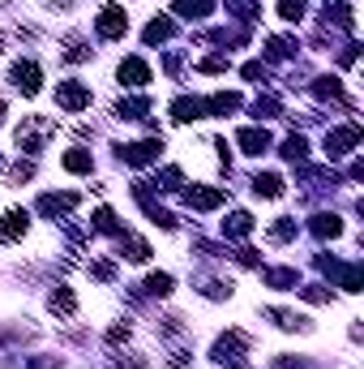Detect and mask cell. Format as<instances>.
Here are the masks:
<instances>
[{"instance_id":"cell-16","label":"cell","mask_w":364,"mask_h":369,"mask_svg":"<svg viewBox=\"0 0 364 369\" xmlns=\"http://www.w3.org/2000/svg\"><path fill=\"white\" fill-rule=\"evenodd\" d=\"M253 193L257 198H283V176H275V172L253 176Z\"/></svg>"},{"instance_id":"cell-17","label":"cell","mask_w":364,"mask_h":369,"mask_svg":"<svg viewBox=\"0 0 364 369\" xmlns=\"http://www.w3.org/2000/svg\"><path fill=\"white\" fill-rule=\"evenodd\" d=\"M180 18H189V22H197V18H206V13H211L215 9V0H176V5H172Z\"/></svg>"},{"instance_id":"cell-28","label":"cell","mask_w":364,"mask_h":369,"mask_svg":"<svg viewBox=\"0 0 364 369\" xmlns=\"http://www.w3.org/2000/svg\"><path fill=\"white\" fill-rule=\"evenodd\" d=\"M313 232H318V236H339V232H343V219H339V215H318V219H313Z\"/></svg>"},{"instance_id":"cell-38","label":"cell","mask_w":364,"mask_h":369,"mask_svg":"<svg viewBox=\"0 0 364 369\" xmlns=\"http://www.w3.org/2000/svg\"><path fill=\"white\" fill-rule=\"evenodd\" d=\"M300 292H304V301H318V305H322V301H330V292H326V288H318V284H313V288H300Z\"/></svg>"},{"instance_id":"cell-29","label":"cell","mask_w":364,"mask_h":369,"mask_svg":"<svg viewBox=\"0 0 364 369\" xmlns=\"http://www.w3.org/2000/svg\"><path fill=\"white\" fill-rule=\"evenodd\" d=\"M266 284L270 288H291L296 284V271L291 267H275V271H266Z\"/></svg>"},{"instance_id":"cell-8","label":"cell","mask_w":364,"mask_h":369,"mask_svg":"<svg viewBox=\"0 0 364 369\" xmlns=\"http://www.w3.org/2000/svg\"><path fill=\"white\" fill-rule=\"evenodd\" d=\"M116 73H120V82H125V86H146V82H150V65H146V61H137V56L120 61V69H116Z\"/></svg>"},{"instance_id":"cell-11","label":"cell","mask_w":364,"mask_h":369,"mask_svg":"<svg viewBox=\"0 0 364 369\" xmlns=\"http://www.w3.org/2000/svg\"><path fill=\"white\" fill-rule=\"evenodd\" d=\"M184 202L193 206V210H215V206H223V189H189L184 193Z\"/></svg>"},{"instance_id":"cell-34","label":"cell","mask_w":364,"mask_h":369,"mask_svg":"<svg viewBox=\"0 0 364 369\" xmlns=\"http://www.w3.org/2000/svg\"><path fill=\"white\" fill-rule=\"evenodd\" d=\"M65 56H69V61H86V56H90V47H86L82 39H69V43H65Z\"/></svg>"},{"instance_id":"cell-9","label":"cell","mask_w":364,"mask_h":369,"mask_svg":"<svg viewBox=\"0 0 364 369\" xmlns=\"http://www.w3.org/2000/svg\"><path fill=\"white\" fill-rule=\"evenodd\" d=\"M236 142L244 146V155H266V150H270V133H266V129H240Z\"/></svg>"},{"instance_id":"cell-1","label":"cell","mask_w":364,"mask_h":369,"mask_svg":"<svg viewBox=\"0 0 364 369\" xmlns=\"http://www.w3.org/2000/svg\"><path fill=\"white\" fill-rule=\"evenodd\" d=\"M94 30H99V39H125V30H129V13H125L120 5H103Z\"/></svg>"},{"instance_id":"cell-39","label":"cell","mask_w":364,"mask_h":369,"mask_svg":"<svg viewBox=\"0 0 364 369\" xmlns=\"http://www.w3.org/2000/svg\"><path fill=\"white\" fill-rule=\"evenodd\" d=\"M159 189H180V168H168L163 172V185Z\"/></svg>"},{"instance_id":"cell-32","label":"cell","mask_w":364,"mask_h":369,"mask_svg":"<svg viewBox=\"0 0 364 369\" xmlns=\"http://www.w3.org/2000/svg\"><path fill=\"white\" fill-rule=\"evenodd\" d=\"M279 18H283V22H300V18H304V0H283Z\"/></svg>"},{"instance_id":"cell-7","label":"cell","mask_w":364,"mask_h":369,"mask_svg":"<svg viewBox=\"0 0 364 369\" xmlns=\"http://www.w3.org/2000/svg\"><path fill=\"white\" fill-rule=\"evenodd\" d=\"M73 206H77V193H43V198H39V215H47V219H65Z\"/></svg>"},{"instance_id":"cell-31","label":"cell","mask_w":364,"mask_h":369,"mask_svg":"<svg viewBox=\"0 0 364 369\" xmlns=\"http://www.w3.org/2000/svg\"><path fill=\"white\" fill-rule=\"evenodd\" d=\"M197 288H201V296H211V301H223L232 288L227 284H219V279H197Z\"/></svg>"},{"instance_id":"cell-35","label":"cell","mask_w":364,"mask_h":369,"mask_svg":"<svg viewBox=\"0 0 364 369\" xmlns=\"http://www.w3.org/2000/svg\"><path fill=\"white\" fill-rule=\"evenodd\" d=\"M275 112H279L275 99H257V103H253V116H257V121H262V116H275Z\"/></svg>"},{"instance_id":"cell-23","label":"cell","mask_w":364,"mask_h":369,"mask_svg":"<svg viewBox=\"0 0 364 369\" xmlns=\"http://www.w3.org/2000/svg\"><path fill=\"white\" fill-rule=\"evenodd\" d=\"M313 90H318L322 99H334V103H347V99H343V82H339V78H318V86H313ZM347 108H351V103H347Z\"/></svg>"},{"instance_id":"cell-20","label":"cell","mask_w":364,"mask_h":369,"mask_svg":"<svg viewBox=\"0 0 364 369\" xmlns=\"http://www.w3.org/2000/svg\"><path fill=\"white\" fill-rule=\"evenodd\" d=\"M266 318H275L283 331H308V322L300 318V313H291V309H266Z\"/></svg>"},{"instance_id":"cell-14","label":"cell","mask_w":364,"mask_h":369,"mask_svg":"<svg viewBox=\"0 0 364 369\" xmlns=\"http://www.w3.org/2000/svg\"><path fill=\"white\" fill-rule=\"evenodd\" d=\"M176 35V22L172 18H154L146 30H142V39H146V47H154V43H168Z\"/></svg>"},{"instance_id":"cell-6","label":"cell","mask_w":364,"mask_h":369,"mask_svg":"<svg viewBox=\"0 0 364 369\" xmlns=\"http://www.w3.org/2000/svg\"><path fill=\"white\" fill-rule=\"evenodd\" d=\"M13 86H18L26 99L39 95V90H43V73H39V65H34V61H18V65H13Z\"/></svg>"},{"instance_id":"cell-36","label":"cell","mask_w":364,"mask_h":369,"mask_svg":"<svg viewBox=\"0 0 364 369\" xmlns=\"http://www.w3.org/2000/svg\"><path fill=\"white\" fill-rule=\"evenodd\" d=\"M244 78H249V82H257V78L266 82V78H270V69H266L262 61H253V65H244Z\"/></svg>"},{"instance_id":"cell-12","label":"cell","mask_w":364,"mask_h":369,"mask_svg":"<svg viewBox=\"0 0 364 369\" xmlns=\"http://www.w3.org/2000/svg\"><path fill=\"white\" fill-rule=\"evenodd\" d=\"M172 116H176L180 125H189V121H201V116H206V103L184 95V99H176V103H172Z\"/></svg>"},{"instance_id":"cell-5","label":"cell","mask_w":364,"mask_h":369,"mask_svg":"<svg viewBox=\"0 0 364 369\" xmlns=\"http://www.w3.org/2000/svg\"><path fill=\"white\" fill-rule=\"evenodd\" d=\"M56 103L65 112H82V108H90V90L82 82H61L56 86Z\"/></svg>"},{"instance_id":"cell-25","label":"cell","mask_w":364,"mask_h":369,"mask_svg":"<svg viewBox=\"0 0 364 369\" xmlns=\"http://www.w3.org/2000/svg\"><path fill=\"white\" fill-rule=\"evenodd\" d=\"M94 228H99V232H112V236H120V219L112 215L108 206H99V210H94Z\"/></svg>"},{"instance_id":"cell-40","label":"cell","mask_w":364,"mask_h":369,"mask_svg":"<svg viewBox=\"0 0 364 369\" xmlns=\"http://www.w3.org/2000/svg\"><path fill=\"white\" fill-rule=\"evenodd\" d=\"M13 176H18V181H30V176H34V168H30V164H18V168H13Z\"/></svg>"},{"instance_id":"cell-37","label":"cell","mask_w":364,"mask_h":369,"mask_svg":"<svg viewBox=\"0 0 364 369\" xmlns=\"http://www.w3.org/2000/svg\"><path fill=\"white\" fill-rule=\"evenodd\" d=\"M197 69H201V73H223V69H227V56H211V61H201Z\"/></svg>"},{"instance_id":"cell-2","label":"cell","mask_w":364,"mask_h":369,"mask_svg":"<svg viewBox=\"0 0 364 369\" xmlns=\"http://www.w3.org/2000/svg\"><path fill=\"white\" fill-rule=\"evenodd\" d=\"M356 146H360V125H343V129L326 133V155L330 159H343V155H351Z\"/></svg>"},{"instance_id":"cell-41","label":"cell","mask_w":364,"mask_h":369,"mask_svg":"<svg viewBox=\"0 0 364 369\" xmlns=\"http://www.w3.org/2000/svg\"><path fill=\"white\" fill-rule=\"evenodd\" d=\"M0 125H5V99H0Z\"/></svg>"},{"instance_id":"cell-27","label":"cell","mask_w":364,"mask_h":369,"mask_svg":"<svg viewBox=\"0 0 364 369\" xmlns=\"http://www.w3.org/2000/svg\"><path fill=\"white\" fill-rule=\"evenodd\" d=\"M90 168H94V159L86 150H69L65 155V172H90Z\"/></svg>"},{"instance_id":"cell-15","label":"cell","mask_w":364,"mask_h":369,"mask_svg":"<svg viewBox=\"0 0 364 369\" xmlns=\"http://www.w3.org/2000/svg\"><path fill=\"white\" fill-rule=\"evenodd\" d=\"M26 232V210H5L0 215V241H18Z\"/></svg>"},{"instance_id":"cell-33","label":"cell","mask_w":364,"mask_h":369,"mask_svg":"<svg viewBox=\"0 0 364 369\" xmlns=\"http://www.w3.org/2000/svg\"><path fill=\"white\" fill-rule=\"evenodd\" d=\"M291 236H296V219H279L270 228V241H291Z\"/></svg>"},{"instance_id":"cell-26","label":"cell","mask_w":364,"mask_h":369,"mask_svg":"<svg viewBox=\"0 0 364 369\" xmlns=\"http://www.w3.org/2000/svg\"><path fill=\"white\" fill-rule=\"evenodd\" d=\"M146 108H150L146 99H125V103H116V116H120V121H137Z\"/></svg>"},{"instance_id":"cell-18","label":"cell","mask_w":364,"mask_h":369,"mask_svg":"<svg viewBox=\"0 0 364 369\" xmlns=\"http://www.w3.org/2000/svg\"><path fill=\"white\" fill-rule=\"evenodd\" d=\"M283 159H287V164H300V168H304V159H308V142H304L300 133H291V138L283 142Z\"/></svg>"},{"instance_id":"cell-3","label":"cell","mask_w":364,"mask_h":369,"mask_svg":"<svg viewBox=\"0 0 364 369\" xmlns=\"http://www.w3.org/2000/svg\"><path fill=\"white\" fill-rule=\"evenodd\" d=\"M159 150H163V142H159V138H146V142L120 146V159H125L129 168H146V164H154V159H159Z\"/></svg>"},{"instance_id":"cell-30","label":"cell","mask_w":364,"mask_h":369,"mask_svg":"<svg viewBox=\"0 0 364 369\" xmlns=\"http://www.w3.org/2000/svg\"><path fill=\"white\" fill-rule=\"evenodd\" d=\"M146 292H150V296H168V292H172V275H163V271L150 275V279H146Z\"/></svg>"},{"instance_id":"cell-19","label":"cell","mask_w":364,"mask_h":369,"mask_svg":"<svg viewBox=\"0 0 364 369\" xmlns=\"http://www.w3.org/2000/svg\"><path fill=\"white\" fill-rule=\"evenodd\" d=\"M120 253H125L129 262H146V258H150V245H146L142 236H125V232H120Z\"/></svg>"},{"instance_id":"cell-22","label":"cell","mask_w":364,"mask_h":369,"mask_svg":"<svg viewBox=\"0 0 364 369\" xmlns=\"http://www.w3.org/2000/svg\"><path fill=\"white\" fill-rule=\"evenodd\" d=\"M253 232V215H244V210H236L232 219H223V236H249Z\"/></svg>"},{"instance_id":"cell-10","label":"cell","mask_w":364,"mask_h":369,"mask_svg":"<svg viewBox=\"0 0 364 369\" xmlns=\"http://www.w3.org/2000/svg\"><path fill=\"white\" fill-rule=\"evenodd\" d=\"M236 108H240V95L236 90H219V95L206 99V112H211V116H232Z\"/></svg>"},{"instance_id":"cell-13","label":"cell","mask_w":364,"mask_h":369,"mask_svg":"<svg viewBox=\"0 0 364 369\" xmlns=\"http://www.w3.org/2000/svg\"><path fill=\"white\" fill-rule=\"evenodd\" d=\"M47 305H51V313H61V318H73V313H77V296H73V288H65V284L47 296Z\"/></svg>"},{"instance_id":"cell-21","label":"cell","mask_w":364,"mask_h":369,"mask_svg":"<svg viewBox=\"0 0 364 369\" xmlns=\"http://www.w3.org/2000/svg\"><path fill=\"white\" fill-rule=\"evenodd\" d=\"M339 26V30H356V18H351V5H326V26Z\"/></svg>"},{"instance_id":"cell-4","label":"cell","mask_w":364,"mask_h":369,"mask_svg":"<svg viewBox=\"0 0 364 369\" xmlns=\"http://www.w3.org/2000/svg\"><path fill=\"white\" fill-rule=\"evenodd\" d=\"M244 348H249V335H244V331H227V335L215 344V352H211V356H215L219 365H236Z\"/></svg>"},{"instance_id":"cell-24","label":"cell","mask_w":364,"mask_h":369,"mask_svg":"<svg viewBox=\"0 0 364 369\" xmlns=\"http://www.w3.org/2000/svg\"><path fill=\"white\" fill-rule=\"evenodd\" d=\"M296 47H300L296 39H283V35H275L266 52H270V56H275V61H287V56H296Z\"/></svg>"}]
</instances>
